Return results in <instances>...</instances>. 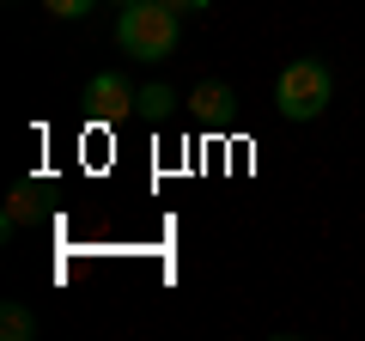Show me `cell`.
<instances>
[{
  "label": "cell",
  "instance_id": "obj_1",
  "mask_svg": "<svg viewBox=\"0 0 365 341\" xmlns=\"http://www.w3.org/2000/svg\"><path fill=\"white\" fill-rule=\"evenodd\" d=\"M116 43L134 55V61H170L177 43H182V13L165 6V0H134V6H122V19H116Z\"/></svg>",
  "mask_w": 365,
  "mask_h": 341
},
{
  "label": "cell",
  "instance_id": "obj_2",
  "mask_svg": "<svg viewBox=\"0 0 365 341\" xmlns=\"http://www.w3.org/2000/svg\"><path fill=\"white\" fill-rule=\"evenodd\" d=\"M329 98H335V73H329V61H317V55L287 61V67H280V79H274V104H280V116H287V122L323 116Z\"/></svg>",
  "mask_w": 365,
  "mask_h": 341
},
{
  "label": "cell",
  "instance_id": "obj_3",
  "mask_svg": "<svg viewBox=\"0 0 365 341\" xmlns=\"http://www.w3.org/2000/svg\"><path fill=\"white\" fill-rule=\"evenodd\" d=\"M134 98H140V92H134L122 73H98V79L86 86V116H91V122H122V116L140 110Z\"/></svg>",
  "mask_w": 365,
  "mask_h": 341
},
{
  "label": "cell",
  "instance_id": "obj_4",
  "mask_svg": "<svg viewBox=\"0 0 365 341\" xmlns=\"http://www.w3.org/2000/svg\"><path fill=\"white\" fill-rule=\"evenodd\" d=\"M37 213H43V189H37V183H19L13 195H6V213H0V232L13 238L19 225H31Z\"/></svg>",
  "mask_w": 365,
  "mask_h": 341
},
{
  "label": "cell",
  "instance_id": "obj_5",
  "mask_svg": "<svg viewBox=\"0 0 365 341\" xmlns=\"http://www.w3.org/2000/svg\"><path fill=\"white\" fill-rule=\"evenodd\" d=\"M232 104H237V98H232V86H225V79H201L195 92H189V110H195V116H207V122H220Z\"/></svg>",
  "mask_w": 365,
  "mask_h": 341
},
{
  "label": "cell",
  "instance_id": "obj_6",
  "mask_svg": "<svg viewBox=\"0 0 365 341\" xmlns=\"http://www.w3.org/2000/svg\"><path fill=\"white\" fill-rule=\"evenodd\" d=\"M134 104H140L146 122H165L170 110H177V92H170V86H140V98H134Z\"/></svg>",
  "mask_w": 365,
  "mask_h": 341
},
{
  "label": "cell",
  "instance_id": "obj_7",
  "mask_svg": "<svg viewBox=\"0 0 365 341\" xmlns=\"http://www.w3.org/2000/svg\"><path fill=\"white\" fill-rule=\"evenodd\" d=\"M0 335L6 341H31L37 335V317H31L25 305H6V311H0Z\"/></svg>",
  "mask_w": 365,
  "mask_h": 341
},
{
  "label": "cell",
  "instance_id": "obj_8",
  "mask_svg": "<svg viewBox=\"0 0 365 341\" xmlns=\"http://www.w3.org/2000/svg\"><path fill=\"white\" fill-rule=\"evenodd\" d=\"M43 6H49L55 19H86L91 6H98V0H43Z\"/></svg>",
  "mask_w": 365,
  "mask_h": 341
},
{
  "label": "cell",
  "instance_id": "obj_9",
  "mask_svg": "<svg viewBox=\"0 0 365 341\" xmlns=\"http://www.w3.org/2000/svg\"><path fill=\"white\" fill-rule=\"evenodd\" d=\"M165 6H177V13H207L213 0H165Z\"/></svg>",
  "mask_w": 365,
  "mask_h": 341
},
{
  "label": "cell",
  "instance_id": "obj_10",
  "mask_svg": "<svg viewBox=\"0 0 365 341\" xmlns=\"http://www.w3.org/2000/svg\"><path fill=\"white\" fill-rule=\"evenodd\" d=\"M116 6H134V0H116Z\"/></svg>",
  "mask_w": 365,
  "mask_h": 341
}]
</instances>
